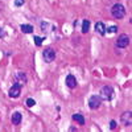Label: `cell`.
I'll return each instance as SVG.
<instances>
[{
  "label": "cell",
  "instance_id": "cell-13",
  "mask_svg": "<svg viewBox=\"0 0 132 132\" xmlns=\"http://www.w3.org/2000/svg\"><path fill=\"white\" fill-rule=\"evenodd\" d=\"M20 29H21V32H23V33H32L33 32V27L30 24H23V25L20 27Z\"/></svg>",
  "mask_w": 132,
  "mask_h": 132
},
{
  "label": "cell",
  "instance_id": "cell-6",
  "mask_svg": "<svg viewBox=\"0 0 132 132\" xmlns=\"http://www.w3.org/2000/svg\"><path fill=\"white\" fill-rule=\"evenodd\" d=\"M20 93H21V85H19V83H15V85L9 89V96H11V98H17V96H20Z\"/></svg>",
  "mask_w": 132,
  "mask_h": 132
},
{
  "label": "cell",
  "instance_id": "cell-4",
  "mask_svg": "<svg viewBox=\"0 0 132 132\" xmlns=\"http://www.w3.org/2000/svg\"><path fill=\"white\" fill-rule=\"evenodd\" d=\"M128 44H129V37L127 35H120L116 40V46L120 48V49H124L128 46Z\"/></svg>",
  "mask_w": 132,
  "mask_h": 132
},
{
  "label": "cell",
  "instance_id": "cell-9",
  "mask_svg": "<svg viewBox=\"0 0 132 132\" xmlns=\"http://www.w3.org/2000/svg\"><path fill=\"white\" fill-rule=\"evenodd\" d=\"M15 81H16V83H19V85H21L23 86L24 83H27V75H25V73H16L15 74Z\"/></svg>",
  "mask_w": 132,
  "mask_h": 132
},
{
  "label": "cell",
  "instance_id": "cell-15",
  "mask_svg": "<svg viewBox=\"0 0 132 132\" xmlns=\"http://www.w3.org/2000/svg\"><path fill=\"white\" fill-rule=\"evenodd\" d=\"M25 104H27V107H33L36 104V102H35V99H32V98H28L27 101H25Z\"/></svg>",
  "mask_w": 132,
  "mask_h": 132
},
{
  "label": "cell",
  "instance_id": "cell-1",
  "mask_svg": "<svg viewBox=\"0 0 132 132\" xmlns=\"http://www.w3.org/2000/svg\"><path fill=\"white\" fill-rule=\"evenodd\" d=\"M99 96L103 101H111L114 96V89L111 86H103L101 89V93H99Z\"/></svg>",
  "mask_w": 132,
  "mask_h": 132
},
{
  "label": "cell",
  "instance_id": "cell-2",
  "mask_svg": "<svg viewBox=\"0 0 132 132\" xmlns=\"http://www.w3.org/2000/svg\"><path fill=\"white\" fill-rule=\"evenodd\" d=\"M111 13L115 19H123L126 15V8L122 4H115L111 9Z\"/></svg>",
  "mask_w": 132,
  "mask_h": 132
},
{
  "label": "cell",
  "instance_id": "cell-8",
  "mask_svg": "<svg viewBox=\"0 0 132 132\" xmlns=\"http://www.w3.org/2000/svg\"><path fill=\"white\" fill-rule=\"evenodd\" d=\"M122 123H123L126 127H129V126L132 124V114H131L129 111H127V112H124V114L122 115Z\"/></svg>",
  "mask_w": 132,
  "mask_h": 132
},
{
  "label": "cell",
  "instance_id": "cell-3",
  "mask_svg": "<svg viewBox=\"0 0 132 132\" xmlns=\"http://www.w3.org/2000/svg\"><path fill=\"white\" fill-rule=\"evenodd\" d=\"M42 58L45 62H52L54 61V58H56V52H54V49L52 48H46V49H44L42 52Z\"/></svg>",
  "mask_w": 132,
  "mask_h": 132
},
{
  "label": "cell",
  "instance_id": "cell-5",
  "mask_svg": "<svg viewBox=\"0 0 132 132\" xmlns=\"http://www.w3.org/2000/svg\"><path fill=\"white\" fill-rule=\"evenodd\" d=\"M101 104H102V99H101V96H99V95H93L89 99V106H90L91 110L99 108V106H101Z\"/></svg>",
  "mask_w": 132,
  "mask_h": 132
},
{
  "label": "cell",
  "instance_id": "cell-14",
  "mask_svg": "<svg viewBox=\"0 0 132 132\" xmlns=\"http://www.w3.org/2000/svg\"><path fill=\"white\" fill-rule=\"evenodd\" d=\"M89 28H90V21L89 20H83V23H82V33H87L89 32Z\"/></svg>",
  "mask_w": 132,
  "mask_h": 132
},
{
  "label": "cell",
  "instance_id": "cell-20",
  "mask_svg": "<svg viewBox=\"0 0 132 132\" xmlns=\"http://www.w3.org/2000/svg\"><path fill=\"white\" fill-rule=\"evenodd\" d=\"M110 128H111V129L116 128V122H115V120H111V122H110Z\"/></svg>",
  "mask_w": 132,
  "mask_h": 132
},
{
  "label": "cell",
  "instance_id": "cell-17",
  "mask_svg": "<svg viewBox=\"0 0 132 132\" xmlns=\"http://www.w3.org/2000/svg\"><path fill=\"white\" fill-rule=\"evenodd\" d=\"M41 28H42L44 32H49V24L45 23V21H44V23H41Z\"/></svg>",
  "mask_w": 132,
  "mask_h": 132
},
{
  "label": "cell",
  "instance_id": "cell-7",
  "mask_svg": "<svg viewBox=\"0 0 132 132\" xmlns=\"http://www.w3.org/2000/svg\"><path fill=\"white\" fill-rule=\"evenodd\" d=\"M66 86L69 87V89H75L77 87V79H75V77L73 74H69L68 77H66Z\"/></svg>",
  "mask_w": 132,
  "mask_h": 132
},
{
  "label": "cell",
  "instance_id": "cell-19",
  "mask_svg": "<svg viewBox=\"0 0 132 132\" xmlns=\"http://www.w3.org/2000/svg\"><path fill=\"white\" fill-rule=\"evenodd\" d=\"M24 3H25V0H15V5L16 7H21Z\"/></svg>",
  "mask_w": 132,
  "mask_h": 132
},
{
  "label": "cell",
  "instance_id": "cell-18",
  "mask_svg": "<svg viewBox=\"0 0 132 132\" xmlns=\"http://www.w3.org/2000/svg\"><path fill=\"white\" fill-rule=\"evenodd\" d=\"M107 32H108V33H116V32H118V27H116V25L110 27V28L107 29Z\"/></svg>",
  "mask_w": 132,
  "mask_h": 132
},
{
  "label": "cell",
  "instance_id": "cell-10",
  "mask_svg": "<svg viewBox=\"0 0 132 132\" xmlns=\"http://www.w3.org/2000/svg\"><path fill=\"white\" fill-rule=\"evenodd\" d=\"M21 120H23V115H21L20 112H13L12 114V123L15 124V126H19L20 123H21Z\"/></svg>",
  "mask_w": 132,
  "mask_h": 132
},
{
  "label": "cell",
  "instance_id": "cell-12",
  "mask_svg": "<svg viewBox=\"0 0 132 132\" xmlns=\"http://www.w3.org/2000/svg\"><path fill=\"white\" fill-rule=\"evenodd\" d=\"M73 120H74V122H77L79 126H83L85 124V118L81 114H74L73 115Z\"/></svg>",
  "mask_w": 132,
  "mask_h": 132
},
{
  "label": "cell",
  "instance_id": "cell-21",
  "mask_svg": "<svg viewBox=\"0 0 132 132\" xmlns=\"http://www.w3.org/2000/svg\"><path fill=\"white\" fill-rule=\"evenodd\" d=\"M3 36H4V33L2 32V29H0V37H3Z\"/></svg>",
  "mask_w": 132,
  "mask_h": 132
},
{
  "label": "cell",
  "instance_id": "cell-11",
  "mask_svg": "<svg viewBox=\"0 0 132 132\" xmlns=\"http://www.w3.org/2000/svg\"><path fill=\"white\" fill-rule=\"evenodd\" d=\"M95 30L99 33V35H104L106 33V25L102 23V21H99V23L95 24Z\"/></svg>",
  "mask_w": 132,
  "mask_h": 132
},
{
  "label": "cell",
  "instance_id": "cell-16",
  "mask_svg": "<svg viewBox=\"0 0 132 132\" xmlns=\"http://www.w3.org/2000/svg\"><path fill=\"white\" fill-rule=\"evenodd\" d=\"M42 41H44V37H38V36L35 37V44H36L37 46H41L42 45Z\"/></svg>",
  "mask_w": 132,
  "mask_h": 132
}]
</instances>
